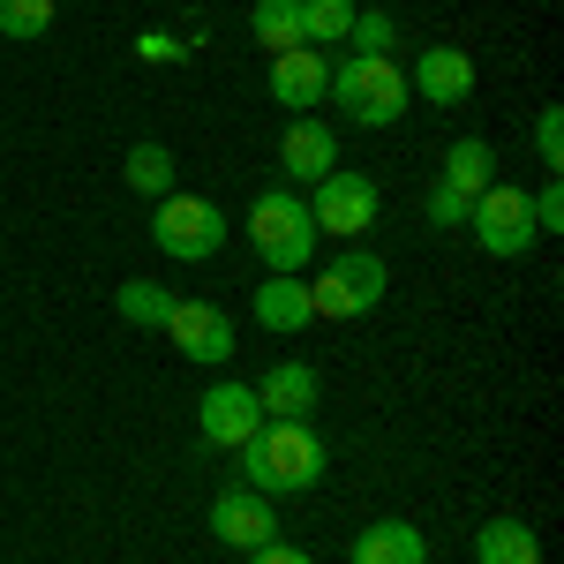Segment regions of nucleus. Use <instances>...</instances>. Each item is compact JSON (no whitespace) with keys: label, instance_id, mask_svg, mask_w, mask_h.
<instances>
[{"label":"nucleus","instance_id":"nucleus-1","mask_svg":"<svg viewBox=\"0 0 564 564\" xmlns=\"http://www.w3.org/2000/svg\"><path fill=\"white\" fill-rule=\"evenodd\" d=\"M324 467H332V452H324V436L308 422H263L241 444V481L257 497H302V489L324 481Z\"/></svg>","mask_w":564,"mask_h":564},{"label":"nucleus","instance_id":"nucleus-2","mask_svg":"<svg viewBox=\"0 0 564 564\" xmlns=\"http://www.w3.org/2000/svg\"><path fill=\"white\" fill-rule=\"evenodd\" d=\"M249 249H257L263 271H308V257H316V218H308V196H294V188H263L257 204H249Z\"/></svg>","mask_w":564,"mask_h":564},{"label":"nucleus","instance_id":"nucleus-3","mask_svg":"<svg viewBox=\"0 0 564 564\" xmlns=\"http://www.w3.org/2000/svg\"><path fill=\"white\" fill-rule=\"evenodd\" d=\"M324 98H339L347 106L354 129H399V113H406V76H399V61L391 53H347L339 68H332V90Z\"/></svg>","mask_w":564,"mask_h":564},{"label":"nucleus","instance_id":"nucleus-4","mask_svg":"<svg viewBox=\"0 0 564 564\" xmlns=\"http://www.w3.org/2000/svg\"><path fill=\"white\" fill-rule=\"evenodd\" d=\"M384 286H391L384 257H369V249H339L324 271H308V308L332 316V324H354V316H369V308L384 302Z\"/></svg>","mask_w":564,"mask_h":564},{"label":"nucleus","instance_id":"nucleus-5","mask_svg":"<svg viewBox=\"0 0 564 564\" xmlns=\"http://www.w3.org/2000/svg\"><path fill=\"white\" fill-rule=\"evenodd\" d=\"M151 241H159V257L174 263H204L226 249V212H218L212 196H159V212H151Z\"/></svg>","mask_w":564,"mask_h":564},{"label":"nucleus","instance_id":"nucleus-6","mask_svg":"<svg viewBox=\"0 0 564 564\" xmlns=\"http://www.w3.org/2000/svg\"><path fill=\"white\" fill-rule=\"evenodd\" d=\"M384 212V196H377V181L354 174V166H332V174L308 188V218H316V234H339V241H361L369 226Z\"/></svg>","mask_w":564,"mask_h":564},{"label":"nucleus","instance_id":"nucleus-7","mask_svg":"<svg viewBox=\"0 0 564 564\" xmlns=\"http://www.w3.org/2000/svg\"><path fill=\"white\" fill-rule=\"evenodd\" d=\"M467 226H475V241H481V257H527L542 234H534V196L527 188H505V181H489L475 196V212H467Z\"/></svg>","mask_w":564,"mask_h":564},{"label":"nucleus","instance_id":"nucleus-8","mask_svg":"<svg viewBox=\"0 0 564 564\" xmlns=\"http://www.w3.org/2000/svg\"><path fill=\"white\" fill-rule=\"evenodd\" d=\"M196 430H204V444H218V452H241V444L263 430L257 384H234V377H218V384L196 399Z\"/></svg>","mask_w":564,"mask_h":564},{"label":"nucleus","instance_id":"nucleus-9","mask_svg":"<svg viewBox=\"0 0 564 564\" xmlns=\"http://www.w3.org/2000/svg\"><path fill=\"white\" fill-rule=\"evenodd\" d=\"M212 534L226 550H263V542H279V512H271V497H257L249 481H234V489L212 497Z\"/></svg>","mask_w":564,"mask_h":564},{"label":"nucleus","instance_id":"nucleus-10","mask_svg":"<svg viewBox=\"0 0 564 564\" xmlns=\"http://www.w3.org/2000/svg\"><path fill=\"white\" fill-rule=\"evenodd\" d=\"M166 339H174V354H188V361L218 369V361H234V316H226L218 302H174Z\"/></svg>","mask_w":564,"mask_h":564},{"label":"nucleus","instance_id":"nucleus-11","mask_svg":"<svg viewBox=\"0 0 564 564\" xmlns=\"http://www.w3.org/2000/svg\"><path fill=\"white\" fill-rule=\"evenodd\" d=\"M332 166H339V135L324 129L316 113H294V129L279 135V174L294 181V188H316Z\"/></svg>","mask_w":564,"mask_h":564},{"label":"nucleus","instance_id":"nucleus-12","mask_svg":"<svg viewBox=\"0 0 564 564\" xmlns=\"http://www.w3.org/2000/svg\"><path fill=\"white\" fill-rule=\"evenodd\" d=\"M316 399H324V377L308 369V361H271L257 384V406L263 422H308L316 414Z\"/></svg>","mask_w":564,"mask_h":564},{"label":"nucleus","instance_id":"nucleus-13","mask_svg":"<svg viewBox=\"0 0 564 564\" xmlns=\"http://www.w3.org/2000/svg\"><path fill=\"white\" fill-rule=\"evenodd\" d=\"M324 90H332V53H316V45H294V53H271V98L279 106H324Z\"/></svg>","mask_w":564,"mask_h":564},{"label":"nucleus","instance_id":"nucleus-14","mask_svg":"<svg viewBox=\"0 0 564 564\" xmlns=\"http://www.w3.org/2000/svg\"><path fill=\"white\" fill-rule=\"evenodd\" d=\"M257 324L271 339H294L316 324V308H308V271H263L257 286Z\"/></svg>","mask_w":564,"mask_h":564},{"label":"nucleus","instance_id":"nucleus-15","mask_svg":"<svg viewBox=\"0 0 564 564\" xmlns=\"http://www.w3.org/2000/svg\"><path fill=\"white\" fill-rule=\"evenodd\" d=\"M406 90L430 98V106H459V98L475 90V61H467V45H422V61H414Z\"/></svg>","mask_w":564,"mask_h":564},{"label":"nucleus","instance_id":"nucleus-16","mask_svg":"<svg viewBox=\"0 0 564 564\" xmlns=\"http://www.w3.org/2000/svg\"><path fill=\"white\" fill-rule=\"evenodd\" d=\"M497 181V151L481 143V135H459L452 151H444V181H436V196H452L459 212H475V196Z\"/></svg>","mask_w":564,"mask_h":564},{"label":"nucleus","instance_id":"nucleus-17","mask_svg":"<svg viewBox=\"0 0 564 564\" xmlns=\"http://www.w3.org/2000/svg\"><path fill=\"white\" fill-rule=\"evenodd\" d=\"M354 564H430V542L414 520H369L354 534Z\"/></svg>","mask_w":564,"mask_h":564},{"label":"nucleus","instance_id":"nucleus-18","mask_svg":"<svg viewBox=\"0 0 564 564\" xmlns=\"http://www.w3.org/2000/svg\"><path fill=\"white\" fill-rule=\"evenodd\" d=\"M475 564H542V534L520 512H497L475 527Z\"/></svg>","mask_w":564,"mask_h":564},{"label":"nucleus","instance_id":"nucleus-19","mask_svg":"<svg viewBox=\"0 0 564 564\" xmlns=\"http://www.w3.org/2000/svg\"><path fill=\"white\" fill-rule=\"evenodd\" d=\"M174 286H159V279H121V286H113V308H121V316H129L135 332H166V316H174Z\"/></svg>","mask_w":564,"mask_h":564},{"label":"nucleus","instance_id":"nucleus-20","mask_svg":"<svg viewBox=\"0 0 564 564\" xmlns=\"http://www.w3.org/2000/svg\"><path fill=\"white\" fill-rule=\"evenodd\" d=\"M174 151H166V143H129V159H121V181H129L135 196H151V204H159V196H174Z\"/></svg>","mask_w":564,"mask_h":564},{"label":"nucleus","instance_id":"nucleus-21","mask_svg":"<svg viewBox=\"0 0 564 564\" xmlns=\"http://www.w3.org/2000/svg\"><path fill=\"white\" fill-rule=\"evenodd\" d=\"M249 31L263 53H294L302 45V0H257L249 8Z\"/></svg>","mask_w":564,"mask_h":564},{"label":"nucleus","instance_id":"nucleus-22","mask_svg":"<svg viewBox=\"0 0 564 564\" xmlns=\"http://www.w3.org/2000/svg\"><path fill=\"white\" fill-rule=\"evenodd\" d=\"M354 31V0H302V45H347Z\"/></svg>","mask_w":564,"mask_h":564},{"label":"nucleus","instance_id":"nucleus-23","mask_svg":"<svg viewBox=\"0 0 564 564\" xmlns=\"http://www.w3.org/2000/svg\"><path fill=\"white\" fill-rule=\"evenodd\" d=\"M53 31V0H0V39H45Z\"/></svg>","mask_w":564,"mask_h":564},{"label":"nucleus","instance_id":"nucleus-24","mask_svg":"<svg viewBox=\"0 0 564 564\" xmlns=\"http://www.w3.org/2000/svg\"><path fill=\"white\" fill-rule=\"evenodd\" d=\"M391 39H399V23H391L384 8H354V31H347L354 53H384Z\"/></svg>","mask_w":564,"mask_h":564},{"label":"nucleus","instance_id":"nucleus-25","mask_svg":"<svg viewBox=\"0 0 564 564\" xmlns=\"http://www.w3.org/2000/svg\"><path fill=\"white\" fill-rule=\"evenodd\" d=\"M135 61H151V68H181V61H188V39H174V31H143V39H135Z\"/></svg>","mask_w":564,"mask_h":564},{"label":"nucleus","instance_id":"nucleus-26","mask_svg":"<svg viewBox=\"0 0 564 564\" xmlns=\"http://www.w3.org/2000/svg\"><path fill=\"white\" fill-rule=\"evenodd\" d=\"M534 159H542L550 174L564 166V113L557 106H542V121H534Z\"/></svg>","mask_w":564,"mask_h":564},{"label":"nucleus","instance_id":"nucleus-27","mask_svg":"<svg viewBox=\"0 0 564 564\" xmlns=\"http://www.w3.org/2000/svg\"><path fill=\"white\" fill-rule=\"evenodd\" d=\"M564 226V188H557V174H550V188L534 196V234H557Z\"/></svg>","mask_w":564,"mask_h":564},{"label":"nucleus","instance_id":"nucleus-28","mask_svg":"<svg viewBox=\"0 0 564 564\" xmlns=\"http://www.w3.org/2000/svg\"><path fill=\"white\" fill-rule=\"evenodd\" d=\"M249 564H308V550H294V542H263V550H249Z\"/></svg>","mask_w":564,"mask_h":564}]
</instances>
